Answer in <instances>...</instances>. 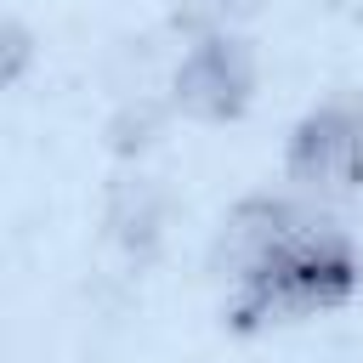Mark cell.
<instances>
[{
    "label": "cell",
    "instance_id": "cell-1",
    "mask_svg": "<svg viewBox=\"0 0 363 363\" xmlns=\"http://www.w3.org/2000/svg\"><path fill=\"white\" fill-rule=\"evenodd\" d=\"M363 284V267H357V250L340 227H329L323 216H312L306 227H295L250 278L233 284V301H227V323L238 335H255V329H272V323H295V318H318V312H335L357 295Z\"/></svg>",
    "mask_w": 363,
    "mask_h": 363
},
{
    "label": "cell",
    "instance_id": "cell-2",
    "mask_svg": "<svg viewBox=\"0 0 363 363\" xmlns=\"http://www.w3.org/2000/svg\"><path fill=\"white\" fill-rule=\"evenodd\" d=\"M284 176L301 193L363 204V91L318 102L284 147Z\"/></svg>",
    "mask_w": 363,
    "mask_h": 363
},
{
    "label": "cell",
    "instance_id": "cell-3",
    "mask_svg": "<svg viewBox=\"0 0 363 363\" xmlns=\"http://www.w3.org/2000/svg\"><path fill=\"white\" fill-rule=\"evenodd\" d=\"M170 102L176 113L199 119V125H233L250 113L255 102V51L250 40H238L233 28L227 34H199L176 74H170Z\"/></svg>",
    "mask_w": 363,
    "mask_h": 363
},
{
    "label": "cell",
    "instance_id": "cell-4",
    "mask_svg": "<svg viewBox=\"0 0 363 363\" xmlns=\"http://www.w3.org/2000/svg\"><path fill=\"white\" fill-rule=\"evenodd\" d=\"M318 210L301 204V199H284V193H250L238 199L227 216H221V233L210 244V272H221L227 284L250 278L295 227H306Z\"/></svg>",
    "mask_w": 363,
    "mask_h": 363
},
{
    "label": "cell",
    "instance_id": "cell-5",
    "mask_svg": "<svg viewBox=\"0 0 363 363\" xmlns=\"http://www.w3.org/2000/svg\"><path fill=\"white\" fill-rule=\"evenodd\" d=\"M102 227H108V238H113L130 261H153V255H159V238H164V193H159V182H147V176H119V182L108 187Z\"/></svg>",
    "mask_w": 363,
    "mask_h": 363
},
{
    "label": "cell",
    "instance_id": "cell-6",
    "mask_svg": "<svg viewBox=\"0 0 363 363\" xmlns=\"http://www.w3.org/2000/svg\"><path fill=\"white\" fill-rule=\"evenodd\" d=\"M159 125H164V108L159 102H147V96H130V102H119V113L108 119V153L113 159H136V153H147L153 147V136H159Z\"/></svg>",
    "mask_w": 363,
    "mask_h": 363
},
{
    "label": "cell",
    "instance_id": "cell-7",
    "mask_svg": "<svg viewBox=\"0 0 363 363\" xmlns=\"http://www.w3.org/2000/svg\"><path fill=\"white\" fill-rule=\"evenodd\" d=\"M255 6L261 0H182L176 6V28L182 34H227L233 23H244V17H255Z\"/></svg>",
    "mask_w": 363,
    "mask_h": 363
},
{
    "label": "cell",
    "instance_id": "cell-8",
    "mask_svg": "<svg viewBox=\"0 0 363 363\" xmlns=\"http://www.w3.org/2000/svg\"><path fill=\"white\" fill-rule=\"evenodd\" d=\"M28 62H34V34L17 17H6V28H0V79L6 85H23Z\"/></svg>",
    "mask_w": 363,
    "mask_h": 363
},
{
    "label": "cell",
    "instance_id": "cell-9",
    "mask_svg": "<svg viewBox=\"0 0 363 363\" xmlns=\"http://www.w3.org/2000/svg\"><path fill=\"white\" fill-rule=\"evenodd\" d=\"M323 6H346V0H323Z\"/></svg>",
    "mask_w": 363,
    "mask_h": 363
}]
</instances>
